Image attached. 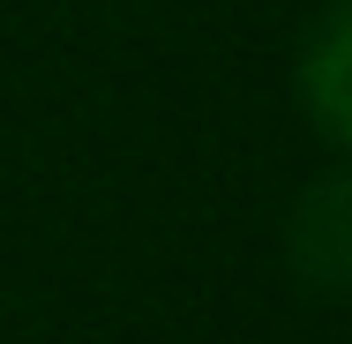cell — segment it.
<instances>
[{"label": "cell", "instance_id": "1", "mask_svg": "<svg viewBox=\"0 0 352 344\" xmlns=\"http://www.w3.org/2000/svg\"><path fill=\"white\" fill-rule=\"evenodd\" d=\"M292 262L322 292L352 284V172L315 180V195L300 203V217H292Z\"/></svg>", "mask_w": 352, "mask_h": 344}, {"label": "cell", "instance_id": "2", "mask_svg": "<svg viewBox=\"0 0 352 344\" xmlns=\"http://www.w3.org/2000/svg\"><path fill=\"white\" fill-rule=\"evenodd\" d=\"M307 105L322 113L330 135L352 142V8L322 23V38L307 45Z\"/></svg>", "mask_w": 352, "mask_h": 344}]
</instances>
